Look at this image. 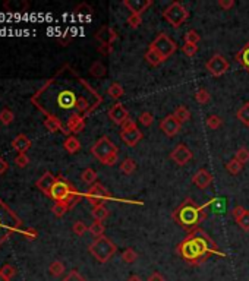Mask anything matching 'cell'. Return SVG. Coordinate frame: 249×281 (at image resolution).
<instances>
[{
	"label": "cell",
	"mask_w": 249,
	"mask_h": 281,
	"mask_svg": "<svg viewBox=\"0 0 249 281\" xmlns=\"http://www.w3.org/2000/svg\"><path fill=\"white\" fill-rule=\"evenodd\" d=\"M50 198L54 202H65L69 210L73 208L82 198V195L75 189V186L69 183L63 177H57L56 183L53 184L51 191H50Z\"/></svg>",
	"instance_id": "5"
},
{
	"label": "cell",
	"mask_w": 249,
	"mask_h": 281,
	"mask_svg": "<svg viewBox=\"0 0 249 281\" xmlns=\"http://www.w3.org/2000/svg\"><path fill=\"white\" fill-rule=\"evenodd\" d=\"M195 100H197V103H199V104H207V103H210L211 96H210V92H208L205 88H199V89L197 91V94H195Z\"/></svg>",
	"instance_id": "37"
},
{
	"label": "cell",
	"mask_w": 249,
	"mask_h": 281,
	"mask_svg": "<svg viewBox=\"0 0 249 281\" xmlns=\"http://www.w3.org/2000/svg\"><path fill=\"white\" fill-rule=\"evenodd\" d=\"M151 0H125L123 5L132 12V15H142L147 8L151 6Z\"/></svg>",
	"instance_id": "19"
},
{
	"label": "cell",
	"mask_w": 249,
	"mask_h": 281,
	"mask_svg": "<svg viewBox=\"0 0 249 281\" xmlns=\"http://www.w3.org/2000/svg\"><path fill=\"white\" fill-rule=\"evenodd\" d=\"M173 116L178 119V122H179L181 125H182V123H186V122H189V120H191V112H189L185 106H179V107L175 110Z\"/></svg>",
	"instance_id": "27"
},
{
	"label": "cell",
	"mask_w": 249,
	"mask_h": 281,
	"mask_svg": "<svg viewBox=\"0 0 249 281\" xmlns=\"http://www.w3.org/2000/svg\"><path fill=\"white\" fill-rule=\"evenodd\" d=\"M65 128H66L67 133H70V135L79 133V132H82V131L85 129V117L75 115V116H72V117L66 122Z\"/></svg>",
	"instance_id": "20"
},
{
	"label": "cell",
	"mask_w": 249,
	"mask_h": 281,
	"mask_svg": "<svg viewBox=\"0 0 249 281\" xmlns=\"http://www.w3.org/2000/svg\"><path fill=\"white\" fill-rule=\"evenodd\" d=\"M237 224L243 229V230H249V211H246L239 220H237Z\"/></svg>",
	"instance_id": "54"
},
{
	"label": "cell",
	"mask_w": 249,
	"mask_h": 281,
	"mask_svg": "<svg viewBox=\"0 0 249 281\" xmlns=\"http://www.w3.org/2000/svg\"><path fill=\"white\" fill-rule=\"evenodd\" d=\"M207 207H213V210L216 213H223L226 210V201L223 198H214L204 205V208H207Z\"/></svg>",
	"instance_id": "34"
},
{
	"label": "cell",
	"mask_w": 249,
	"mask_h": 281,
	"mask_svg": "<svg viewBox=\"0 0 249 281\" xmlns=\"http://www.w3.org/2000/svg\"><path fill=\"white\" fill-rule=\"evenodd\" d=\"M15 274H17L15 266H12V265H9V264H6V265H3L2 268H0V275L8 278V280H11Z\"/></svg>",
	"instance_id": "47"
},
{
	"label": "cell",
	"mask_w": 249,
	"mask_h": 281,
	"mask_svg": "<svg viewBox=\"0 0 249 281\" xmlns=\"http://www.w3.org/2000/svg\"><path fill=\"white\" fill-rule=\"evenodd\" d=\"M147 281H166V280H164V277H163L160 272H154V274H151V275L148 277Z\"/></svg>",
	"instance_id": "60"
},
{
	"label": "cell",
	"mask_w": 249,
	"mask_h": 281,
	"mask_svg": "<svg viewBox=\"0 0 249 281\" xmlns=\"http://www.w3.org/2000/svg\"><path fill=\"white\" fill-rule=\"evenodd\" d=\"M85 198L88 199V202L93 207L103 205V202L113 199V197L107 191V187L104 184H101V183H94L93 186H90V189L85 194Z\"/></svg>",
	"instance_id": "10"
},
{
	"label": "cell",
	"mask_w": 249,
	"mask_h": 281,
	"mask_svg": "<svg viewBox=\"0 0 249 281\" xmlns=\"http://www.w3.org/2000/svg\"><path fill=\"white\" fill-rule=\"evenodd\" d=\"M142 24V17L141 15H129V18H128V25L132 28V30H136V28H139V25Z\"/></svg>",
	"instance_id": "52"
},
{
	"label": "cell",
	"mask_w": 249,
	"mask_h": 281,
	"mask_svg": "<svg viewBox=\"0 0 249 281\" xmlns=\"http://www.w3.org/2000/svg\"><path fill=\"white\" fill-rule=\"evenodd\" d=\"M144 57H145V60H147L151 66H154V67L158 66V65H161L163 62H166V60H164L155 50H152V49H148V50L145 51V56H144Z\"/></svg>",
	"instance_id": "25"
},
{
	"label": "cell",
	"mask_w": 249,
	"mask_h": 281,
	"mask_svg": "<svg viewBox=\"0 0 249 281\" xmlns=\"http://www.w3.org/2000/svg\"><path fill=\"white\" fill-rule=\"evenodd\" d=\"M56 180H57L56 176H53L50 171H46V173L35 182V186L38 187V189H40L44 195L50 197V191H51L53 184L56 183Z\"/></svg>",
	"instance_id": "17"
},
{
	"label": "cell",
	"mask_w": 249,
	"mask_h": 281,
	"mask_svg": "<svg viewBox=\"0 0 249 281\" xmlns=\"http://www.w3.org/2000/svg\"><path fill=\"white\" fill-rule=\"evenodd\" d=\"M181 128L182 125L178 122V119L173 116V115H169V116H166L161 122H160V129L161 132L166 135V136H175L181 132Z\"/></svg>",
	"instance_id": "12"
},
{
	"label": "cell",
	"mask_w": 249,
	"mask_h": 281,
	"mask_svg": "<svg viewBox=\"0 0 249 281\" xmlns=\"http://www.w3.org/2000/svg\"><path fill=\"white\" fill-rule=\"evenodd\" d=\"M72 231L76 234V236H84L87 231H88V227H87V224L84 223V221H75L73 223V226H72Z\"/></svg>",
	"instance_id": "42"
},
{
	"label": "cell",
	"mask_w": 249,
	"mask_h": 281,
	"mask_svg": "<svg viewBox=\"0 0 249 281\" xmlns=\"http://www.w3.org/2000/svg\"><path fill=\"white\" fill-rule=\"evenodd\" d=\"M136 259H138V253H136L133 249L128 248V249L123 250V253H122V261H123L125 264H133Z\"/></svg>",
	"instance_id": "40"
},
{
	"label": "cell",
	"mask_w": 249,
	"mask_h": 281,
	"mask_svg": "<svg viewBox=\"0 0 249 281\" xmlns=\"http://www.w3.org/2000/svg\"><path fill=\"white\" fill-rule=\"evenodd\" d=\"M15 164H17V167H19V168H25V167L30 164V158H28V155H27L25 152L18 154V155L15 157Z\"/></svg>",
	"instance_id": "50"
},
{
	"label": "cell",
	"mask_w": 249,
	"mask_h": 281,
	"mask_svg": "<svg viewBox=\"0 0 249 281\" xmlns=\"http://www.w3.org/2000/svg\"><path fill=\"white\" fill-rule=\"evenodd\" d=\"M19 234L25 236V237L30 239V240H34V239H37V236H38L37 230H34V229H31V227H28V229H21V230H19Z\"/></svg>",
	"instance_id": "53"
},
{
	"label": "cell",
	"mask_w": 249,
	"mask_h": 281,
	"mask_svg": "<svg viewBox=\"0 0 249 281\" xmlns=\"http://www.w3.org/2000/svg\"><path fill=\"white\" fill-rule=\"evenodd\" d=\"M90 73L94 76V78H104L106 76V73H107V69H106V66L101 63V62H94L93 65H91V67H90Z\"/></svg>",
	"instance_id": "29"
},
{
	"label": "cell",
	"mask_w": 249,
	"mask_h": 281,
	"mask_svg": "<svg viewBox=\"0 0 249 281\" xmlns=\"http://www.w3.org/2000/svg\"><path fill=\"white\" fill-rule=\"evenodd\" d=\"M15 120V115L11 109H3L0 112V123L3 125H11Z\"/></svg>",
	"instance_id": "39"
},
{
	"label": "cell",
	"mask_w": 249,
	"mask_h": 281,
	"mask_svg": "<svg viewBox=\"0 0 249 281\" xmlns=\"http://www.w3.org/2000/svg\"><path fill=\"white\" fill-rule=\"evenodd\" d=\"M142 138H144V133L138 128L131 129V131H120V139L128 147H136L142 141Z\"/></svg>",
	"instance_id": "16"
},
{
	"label": "cell",
	"mask_w": 249,
	"mask_h": 281,
	"mask_svg": "<svg viewBox=\"0 0 249 281\" xmlns=\"http://www.w3.org/2000/svg\"><path fill=\"white\" fill-rule=\"evenodd\" d=\"M91 215L96 221H104L109 217V211L104 205H97V207H93Z\"/></svg>",
	"instance_id": "30"
},
{
	"label": "cell",
	"mask_w": 249,
	"mask_h": 281,
	"mask_svg": "<svg viewBox=\"0 0 249 281\" xmlns=\"http://www.w3.org/2000/svg\"><path fill=\"white\" fill-rule=\"evenodd\" d=\"M211 182H213V176H211V173H210L208 170H205V168L198 170V171L194 174V177H192V183H194L197 187H199V189H205V187H208V186L211 184Z\"/></svg>",
	"instance_id": "18"
},
{
	"label": "cell",
	"mask_w": 249,
	"mask_h": 281,
	"mask_svg": "<svg viewBox=\"0 0 249 281\" xmlns=\"http://www.w3.org/2000/svg\"><path fill=\"white\" fill-rule=\"evenodd\" d=\"M44 128L51 132V133H56V132H63V133H67L66 128L63 126V123L54 117H46L44 119Z\"/></svg>",
	"instance_id": "22"
},
{
	"label": "cell",
	"mask_w": 249,
	"mask_h": 281,
	"mask_svg": "<svg viewBox=\"0 0 249 281\" xmlns=\"http://www.w3.org/2000/svg\"><path fill=\"white\" fill-rule=\"evenodd\" d=\"M230 67V63L227 62V59L220 54L216 53L210 57V60L205 63V69L210 72V75H213L214 78H220L221 75H224Z\"/></svg>",
	"instance_id": "11"
},
{
	"label": "cell",
	"mask_w": 249,
	"mask_h": 281,
	"mask_svg": "<svg viewBox=\"0 0 249 281\" xmlns=\"http://www.w3.org/2000/svg\"><path fill=\"white\" fill-rule=\"evenodd\" d=\"M207 126L210 128V129H218L221 125H223V120L220 119V116H217V115H211V116H208L207 117Z\"/></svg>",
	"instance_id": "44"
},
{
	"label": "cell",
	"mask_w": 249,
	"mask_h": 281,
	"mask_svg": "<svg viewBox=\"0 0 249 281\" xmlns=\"http://www.w3.org/2000/svg\"><path fill=\"white\" fill-rule=\"evenodd\" d=\"M5 9H8L9 12H22L25 9H28V3L27 2H6L5 5Z\"/></svg>",
	"instance_id": "32"
},
{
	"label": "cell",
	"mask_w": 249,
	"mask_h": 281,
	"mask_svg": "<svg viewBox=\"0 0 249 281\" xmlns=\"http://www.w3.org/2000/svg\"><path fill=\"white\" fill-rule=\"evenodd\" d=\"M234 158H236L239 163H242V164L248 163V161H249V149L245 148V147L239 148V149L236 151V154H234Z\"/></svg>",
	"instance_id": "45"
},
{
	"label": "cell",
	"mask_w": 249,
	"mask_h": 281,
	"mask_svg": "<svg viewBox=\"0 0 249 281\" xmlns=\"http://www.w3.org/2000/svg\"><path fill=\"white\" fill-rule=\"evenodd\" d=\"M242 168H243V164L239 163L236 158H232V160L227 161V164H226V170H227L230 174H233V176L239 174V173L242 171Z\"/></svg>",
	"instance_id": "35"
},
{
	"label": "cell",
	"mask_w": 249,
	"mask_h": 281,
	"mask_svg": "<svg viewBox=\"0 0 249 281\" xmlns=\"http://www.w3.org/2000/svg\"><path fill=\"white\" fill-rule=\"evenodd\" d=\"M49 272H50L53 277H60V275H63V272H65V265H63V262H60V261L51 262L50 266H49Z\"/></svg>",
	"instance_id": "36"
},
{
	"label": "cell",
	"mask_w": 249,
	"mask_h": 281,
	"mask_svg": "<svg viewBox=\"0 0 249 281\" xmlns=\"http://www.w3.org/2000/svg\"><path fill=\"white\" fill-rule=\"evenodd\" d=\"M75 12L78 15H88V17H91L93 15V8L88 3H81V5H78L75 8Z\"/></svg>",
	"instance_id": "48"
},
{
	"label": "cell",
	"mask_w": 249,
	"mask_h": 281,
	"mask_svg": "<svg viewBox=\"0 0 249 281\" xmlns=\"http://www.w3.org/2000/svg\"><path fill=\"white\" fill-rule=\"evenodd\" d=\"M107 94H109V97H110V99H113V100H119L120 97H123V96H125V89H123V86H122L120 83L113 82V83L109 86Z\"/></svg>",
	"instance_id": "26"
},
{
	"label": "cell",
	"mask_w": 249,
	"mask_h": 281,
	"mask_svg": "<svg viewBox=\"0 0 249 281\" xmlns=\"http://www.w3.org/2000/svg\"><path fill=\"white\" fill-rule=\"evenodd\" d=\"M93 155L104 165H115L119 158V149L109 136H101L91 148Z\"/></svg>",
	"instance_id": "6"
},
{
	"label": "cell",
	"mask_w": 249,
	"mask_h": 281,
	"mask_svg": "<svg viewBox=\"0 0 249 281\" xmlns=\"http://www.w3.org/2000/svg\"><path fill=\"white\" fill-rule=\"evenodd\" d=\"M88 231L91 233V236L94 239L103 237L104 236V224H103V221H96L94 220V223L88 227Z\"/></svg>",
	"instance_id": "31"
},
{
	"label": "cell",
	"mask_w": 249,
	"mask_h": 281,
	"mask_svg": "<svg viewBox=\"0 0 249 281\" xmlns=\"http://www.w3.org/2000/svg\"><path fill=\"white\" fill-rule=\"evenodd\" d=\"M192 151L186 147V145H183V144H181V145H178L172 152H170V158L178 164V165H185V164H188L191 160H192Z\"/></svg>",
	"instance_id": "13"
},
{
	"label": "cell",
	"mask_w": 249,
	"mask_h": 281,
	"mask_svg": "<svg viewBox=\"0 0 249 281\" xmlns=\"http://www.w3.org/2000/svg\"><path fill=\"white\" fill-rule=\"evenodd\" d=\"M0 281H11V280H8V278H5V277L0 275Z\"/></svg>",
	"instance_id": "62"
},
{
	"label": "cell",
	"mask_w": 249,
	"mask_h": 281,
	"mask_svg": "<svg viewBox=\"0 0 249 281\" xmlns=\"http://www.w3.org/2000/svg\"><path fill=\"white\" fill-rule=\"evenodd\" d=\"M237 119L242 122V123H245L246 126H249V103H246V104H243L239 110H237Z\"/></svg>",
	"instance_id": "38"
},
{
	"label": "cell",
	"mask_w": 249,
	"mask_h": 281,
	"mask_svg": "<svg viewBox=\"0 0 249 281\" xmlns=\"http://www.w3.org/2000/svg\"><path fill=\"white\" fill-rule=\"evenodd\" d=\"M12 148L15 151H18V154H22V152H27L30 148H31V141L27 135L24 133H19L14 141H12Z\"/></svg>",
	"instance_id": "21"
},
{
	"label": "cell",
	"mask_w": 249,
	"mask_h": 281,
	"mask_svg": "<svg viewBox=\"0 0 249 281\" xmlns=\"http://www.w3.org/2000/svg\"><path fill=\"white\" fill-rule=\"evenodd\" d=\"M138 122L142 125V126H151L152 122H154V116L149 113V112H142L138 117Z\"/></svg>",
	"instance_id": "46"
},
{
	"label": "cell",
	"mask_w": 249,
	"mask_h": 281,
	"mask_svg": "<svg viewBox=\"0 0 249 281\" xmlns=\"http://www.w3.org/2000/svg\"><path fill=\"white\" fill-rule=\"evenodd\" d=\"M163 18L173 28H179L189 18V12L181 2H173L169 5V8H166V11L163 12Z\"/></svg>",
	"instance_id": "8"
},
{
	"label": "cell",
	"mask_w": 249,
	"mask_h": 281,
	"mask_svg": "<svg viewBox=\"0 0 249 281\" xmlns=\"http://www.w3.org/2000/svg\"><path fill=\"white\" fill-rule=\"evenodd\" d=\"M31 103L46 117H54L65 126L75 115L88 116L99 107L101 97L69 65H65L34 94Z\"/></svg>",
	"instance_id": "1"
},
{
	"label": "cell",
	"mask_w": 249,
	"mask_h": 281,
	"mask_svg": "<svg viewBox=\"0 0 249 281\" xmlns=\"http://www.w3.org/2000/svg\"><path fill=\"white\" fill-rule=\"evenodd\" d=\"M62 281H87L84 275H81L76 269H72Z\"/></svg>",
	"instance_id": "51"
},
{
	"label": "cell",
	"mask_w": 249,
	"mask_h": 281,
	"mask_svg": "<svg viewBox=\"0 0 249 281\" xmlns=\"http://www.w3.org/2000/svg\"><path fill=\"white\" fill-rule=\"evenodd\" d=\"M204 205L199 207L192 198H186L173 213V220L186 230H194L198 223L207 218Z\"/></svg>",
	"instance_id": "3"
},
{
	"label": "cell",
	"mask_w": 249,
	"mask_h": 281,
	"mask_svg": "<svg viewBox=\"0 0 249 281\" xmlns=\"http://www.w3.org/2000/svg\"><path fill=\"white\" fill-rule=\"evenodd\" d=\"M178 253L189 264L199 265L207 259L208 253L224 256L223 252L218 250L216 242L201 229H194L189 231L188 237L178 245Z\"/></svg>",
	"instance_id": "2"
},
{
	"label": "cell",
	"mask_w": 249,
	"mask_h": 281,
	"mask_svg": "<svg viewBox=\"0 0 249 281\" xmlns=\"http://www.w3.org/2000/svg\"><path fill=\"white\" fill-rule=\"evenodd\" d=\"M135 170H136V163H135V160H132V158H125V160L120 163V171H122L123 174H132Z\"/></svg>",
	"instance_id": "33"
},
{
	"label": "cell",
	"mask_w": 249,
	"mask_h": 281,
	"mask_svg": "<svg viewBox=\"0 0 249 281\" xmlns=\"http://www.w3.org/2000/svg\"><path fill=\"white\" fill-rule=\"evenodd\" d=\"M88 250L94 256L96 261H99L100 264H106L116 253L117 248L109 237L103 236V237L94 239V242L90 245Z\"/></svg>",
	"instance_id": "7"
},
{
	"label": "cell",
	"mask_w": 249,
	"mask_h": 281,
	"mask_svg": "<svg viewBox=\"0 0 249 281\" xmlns=\"http://www.w3.org/2000/svg\"><path fill=\"white\" fill-rule=\"evenodd\" d=\"M21 229H22L21 218L0 198V246L6 240H9L11 236L19 231Z\"/></svg>",
	"instance_id": "4"
},
{
	"label": "cell",
	"mask_w": 249,
	"mask_h": 281,
	"mask_svg": "<svg viewBox=\"0 0 249 281\" xmlns=\"http://www.w3.org/2000/svg\"><path fill=\"white\" fill-rule=\"evenodd\" d=\"M109 117H110V120L113 122V123H116V125H119V126H122L128 119H131L129 117V112L126 110V107L122 104V103H116V104H113V107L109 110Z\"/></svg>",
	"instance_id": "14"
},
{
	"label": "cell",
	"mask_w": 249,
	"mask_h": 281,
	"mask_svg": "<svg viewBox=\"0 0 249 281\" xmlns=\"http://www.w3.org/2000/svg\"><path fill=\"white\" fill-rule=\"evenodd\" d=\"M149 49L155 50V51L166 60V59H169V57L176 51L178 46H176V43H175L167 34L160 33V34L154 38V41L149 44Z\"/></svg>",
	"instance_id": "9"
},
{
	"label": "cell",
	"mask_w": 249,
	"mask_h": 281,
	"mask_svg": "<svg viewBox=\"0 0 249 281\" xmlns=\"http://www.w3.org/2000/svg\"><path fill=\"white\" fill-rule=\"evenodd\" d=\"M81 180L84 182V183H87V184H90V186L97 183V173H96V170H93L90 167L85 168L84 171L81 173Z\"/></svg>",
	"instance_id": "28"
},
{
	"label": "cell",
	"mask_w": 249,
	"mask_h": 281,
	"mask_svg": "<svg viewBox=\"0 0 249 281\" xmlns=\"http://www.w3.org/2000/svg\"><path fill=\"white\" fill-rule=\"evenodd\" d=\"M51 211H53V214L56 215V217H63L67 211H69V207L65 204V202H54V205H53V208H51Z\"/></svg>",
	"instance_id": "41"
},
{
	"label": "cell",
	"mask_w": 249,
	"mask_h": 281,
	"mask_svg": "<svg viewBox=\"0 0 249 281\" xmlns=\"http://www.w3.org/2000/svg\"><path fill=\"white\" fill-rule=\"evenodd\" d=\"M120 128H122V131H131V129H135V128H138V126H136V123H135L132 119H128Z\"/></svg>",
	"instance_id": "57"
},
{
	"label": "cell",
	"mask_w": 249,
	"mask_h": 281,
	"mask_svg": "<svg viewBox=\"0 0 249 281\" xmlns=\"http://www.w3.org/2000/svg\"><path fill=\"white\" fill-rule=\"evenodd\" d=\"M128 281H142V280H141L139 275H131V277L128 278Z\"/></svg>",
	"instance_id": "61"
},
{
	"label": "cell",
	"mask_w": 249,
	"mask_h": 281,
	"mask_svg": "<svg viewBox=\"0 0 249 281\" xmlns=\"http://www.w3.org/2000/svg\"><path fill=\"white\" fill-rule=\"evenodd\" d=\"M218 6L224 11H230L234 6V0H218Z\"/></svg>",
	"instance_id": "55"
},
{
	"label": "cell",
	"mask_w": 249,
	"mask_h": 281,
	"mask_svg": "<svg viewBox=\"0 0 249 281\" xmlns=\"http://www.w3.org/2000/svg\"><path fill=\"white\" fill-rule=\"evenodd\" d=\"M112 50H113V47H112V46H100V47H99V53H101L103 56L110 54V53H112Z\"/></svg>",
	"instance_id": "59"
},
{
	"label": "cell",
	"mask_w": 249,
	"mask_h": 281,
	"mask_svg": "<svg viewBox=\"0 0 249 281\" xmlns=\"http://www.w3.org/2000/svg\"><path fill=\"white\" fill-rule=\"evenodd\" d=\"M96 40L101 44V46H112L116 40H117V34L113 28L104 25L101 27L97 34H96Z\"/></svg>",
	"instance_id": "15"
},
{
	"label": "cell",
	"mask_w": 249,
	"mask_h": 281,
	"mask_svg": "<svg viewBox=\"0 0 249 281\" xmlns=\"http://www.w3.org/2000/svg\"><path fill=\"white\" fill-rule=\"evenodd\" d=\"M236 60L246 69V72H249V41L240 49L239 53H236Z\"/></svg>",
	"instance_id": "24"
},
{
	"label": "cell",
	"mask_w": 249,
	"mask_h": 281,
	"mask_svg": "<svg viewBox=\"0 0 249 281\" xmlns=\"http://www.w3.org/2000/svg\"><path fill=\"white\" fill-rule=\"evenodd\" d=\"M8 170H9V164H8V161H6L3 157H0V174H5Z\"/></svg>",
	"instance_id": "58"
},
{
	"label": "cell",
	"mask_w": 249,
	"mask_h": 281,
	"mask_svg": "<svg viewBox=\"0 0 249 281\" xmlns=\"http://www.w3.org/2000/svg\"><path fill=\"white\" fill-rule=\"evenodd\" d=\"M183 38H185V43H188V44H198V41L201 40V35L195 30H189L185 33Z\"/></svg>",
	"instance_id": "43"
},
{
	"label": "cell",
	"mask_w": 249,
	"mask_h": 281,
	"mask_svg": "<svg viewBox=\"0 0 249 281\" xmlns=\"http://www.w3.org/2000/svg\"><path fill=\"white\" fill-rule=\"evenodd\" d=\"M182 51L185 53V56L194 57L197 54V51H198V44H188V43H185L182 46Z\"/></svg>",
	"instance_id": "49"
},
{
	"label": "cell",
	"mask_w": 249,
	"mask_h": 281,
	"mask_svg": "<svg viewBox=\"0 0 249 281\" xmlns=\"http://www.w3.org/2000/svg\"><path fill=\"white\" fill-rule=\"evenodd\" d=\"M63 148H65L66 152H69V154H76V152L81 149V142H79V139H78L75 135H69V136L65 139V142H63Z\"/></svg>",
	"instance_id": "23"
},
{
	"label": "cell",
	"mask_w": 249,
	"mask_h": 281,
	"mask_svg": "<svg viewBox=\"0 0 249 281\" xmlns=\"http://www.w3.org/2000/svg\"><path fill=\"white\" fill-rule=\"evenodd\" d=\"M246 211H248V210H245V208H243V207H240V205L234 207V208H233V211H232V214H233V218L237 221V220H239V218H240V217H242V215H243Z\"/></svg>",
	"instance_id": "56"
}]
</instances>
